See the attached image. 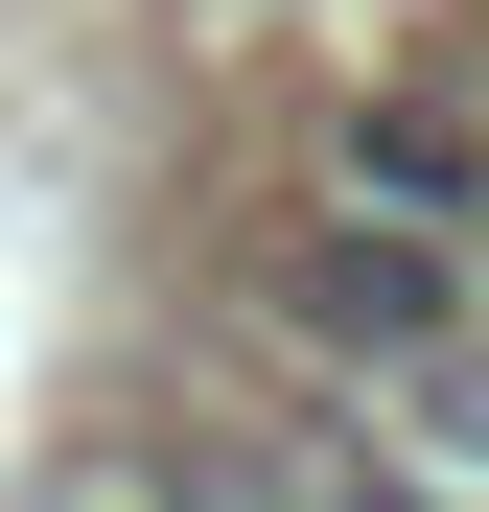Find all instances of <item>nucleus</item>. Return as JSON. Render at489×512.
I'll list each match as a JSON object with an SVG mask.
<instances>
[{
    "label": "nucleus",
    "instance_id": "1",
    "mask_svg": "<svg viewBox=\"0 0 489 512\" xmlns=\"http://www.w3.org/2000/svg\"><path fill=\"white\" fill-rule=\"evenodd\" d=\"M280 303H303V350H350V373L396 396L420 350L489 326V256H466V233H396V210H326V233L280 256Z\"/></svg>",
    "mask_w": 489,
    "mask_h": 512
},
{
    "label": "nucleus",
    "instance_id": "2",
    "mask_svg": "<svg viewBox=\"0 0 489 512\" xmlns=\"http://www.w3.org/2000/svg\"><path fill=\"white\" fill-rule=\"evenodd\" d=\"M350 210H396V233H489V140H466L443 94H373V117H350Z\"/></svg>",
    "mask_w": 489,
    "mask_h": 512
},
{
    "label": "nucleus",
    "instance_id": "3",
    "mask_svg": "<svg viewBox=\"0 0 489 512\" xmlns=\"http://www.w3.org/2000/svg\"><path fill=\"white\" fill-rule=\"evenodd\" d=\"M396 419H420V466H466V489H489V326H466V350H420V373H396Z\"/></svg>",
    "mask_w": 489,
    "mask_h": 512
},
{
    "label": "nucleus",
    "instance_id": "4",
    "mask_svg": "<svg viewBox=\"0 0 489 512\" xmlns=\"http://www.w3.org/2000/svg\"><path fill=\"white\" fill-rule=\"evenodd\" d=\"M303 512H489V489H466V466H420V443H326V466H303Z\"/></svg>",
    "mask_w": 489,
    "mask_h": 512
},
{
    "label": "nucleus",
    "instance_id": "5",
    "mask_svg": "<svg viewBox=\"0 0 489 512\" xmlns=\"http://www.w3.org/2000/svg\"><path fill=\"white\" fill-rule=\"evenodd\" d=\"M466 256H489V233H466Z\"/></svg>",
    "mask_w": 489,
    "mask_h": 512
}]
</instances>
